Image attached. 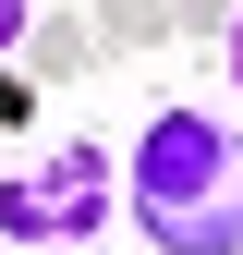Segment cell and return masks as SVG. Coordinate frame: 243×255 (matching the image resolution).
Returning <instances> with one entry per match:
<instances>
[{"instance_id": "6da1fadb", "label": "cell", "mask_w": 243, "mask_h": 255, "mask_svg": "<svg viewBox=\"0 0 243 255\" xmlns=\"http://www.w3.org/2000/svg\"><path fill=\"white\" fill-rule=\"evenodd\" d=\"M110 182L158 255H243V122L195 110V98L146 110V134H122Z\"/></svg>"}, {"instance_id": "7a4b0ae2", "label": "cell", "mask_w": 243, "mask_h": 255, "mask_svg": "<svg viewBox=\"0 0 243 255\" xmlns=\"http://www.w3.org/2000/svg\"><path fill=\"white\" fill-rule=\"evenodd\" d=\"M110 207H122L110 146L73 134V146H49V170H12V182H0V243H98Z\"/></svg>"}, {"instance_id": "3957f363", "label": "cell", "mask_w": 243, "mask_h": 255, "mask_svg": "<svg viewBox=\"0 0 243 255\" xmlns=\"http://www.w3.org/2000/svg\"><path fill=\"white\" fill-rule=\"evenodd\" d=\"M12 61H24V73H49V85H85V73H98V24H85V12H24V37H12Z\"/></svg>"}, {"instance_id": "277c9868", "label": "cell", "mask_w": 243, "mask_h": 255, "mask_svg": "<svg viewBox=\"0 0 243 255\" xmlns=\"http://www.w3.org/2000/svg\"><path fill=\"white\" fill-rule=\"evenodd\" d=\"M85 24H98V61H110V49H158V37H170V0H98Z\"/></svg>"}, {"instance_id": "5b68a950", "label": "cell", "mask_w": 243, "mask_h": 255, "mask_svg": "<svg viewBox=\"0 0 243 255\" xmlns=\"http://www.w3.org/2000/svg\"><path fill=\"white\" fill-rule=\"evenodd\" d=\"M219 73H231V98H243V0L219 12Z\"/></svg>"}, {"instance_id": "8992f818", "label": "cell", "mask_w": 243, "mask_h": 255, "mask_svg": "<svg viewBox=\"0 0 243 255\" xmlns=\"http://www.w3.org/2000/svg\"><path fill=\"white\" fill-rule=\"evenodd\" d=\"M219 12H231V0H170V24H182V37H219Z\"/></svg>"}, {"instance_id": "52a82bcc", "label": "cell", "mask_w": 243, "mask_h": 255, "mask_svg": "<svg viewBox=\"0 0 243 255\" xmlns=\"http://www.w3.org/2000/svg\"><path fill=\"white\" fill-rule=\"evenodd\" d=\"M24 12H37V0H0V61H12V37H24Z\"/></svg>"}]
</instances>
